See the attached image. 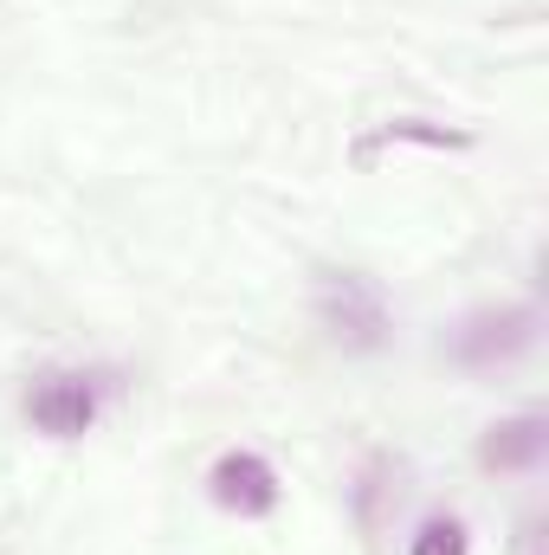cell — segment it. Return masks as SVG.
<instances>
[{"label": "cell", "mask_w": 549, "mask_h": 555, "mask_svg": "<svg viewBox=\"0 0 549 555\" xmlns=\"http://www.w3.org/2000/svg\"><path fill=\"white\" fill-rule=\"evenodd\" d=\"M111 388H117V375H104V369H46L26 388V420L46 439H85L104 420Z\"/></svg>", "instance_id": "7a4b0ae2"}, {"label": "cell", "mask_w": 549, "mask_h": 555, "mask_svg": "<svg viewBox=\"0 0 549 555\" xmlns=\"http://www.w3.org/2000/svg\"><path fill=\"white\" fill-rule=\"evenodd\" d=\"M465 524L459 517H426L420 530L408 537V555H465Z\"/></svg>", "instance_id": "8992f818"}, {"label": "cell", "mask_w": 549, "mask_h": 555, "mask_svg": "<svg viewBox=\"0 0 549 555\" xmlns=\"http://www.w3.org/2000/svg\"><path fill=\"white\" fill-rule=\"evenodd\" d=\"M544 452H549V420L537 414V408L498 420V426L485 433V446H478V459H485L491 472H537Z\"/></svg>", "instance_id": "5b68a950"}, {"label": "cell", "mask_w": 549, "mask_h": 555, "mask_svg": "<svg viewBox=\"0 0 549 555\" xmlns=\"http://www.w3.org/2000/svg\"><path fill=\"white\" fill-rule=\"evenodd\" d=\"M207 491H214V504L233 511V517H272L278 511V472L259 459V452H246V446L214 459Z\"/></svg>", "instance_id": "277c9868"}, {"label": "cell", "mask_w": 549, "mask_h": 555, "mask_svg": "<svg viewBox=\"0 0 549 555\" xmlns=\"http://www.w3.org/2000/svg\"><path fill=\"white\" fill-rule=\"evenodd\" d=\"M317 317L343 349H382L388 343V297L362 272H336L317 284Z\"/></svg>", "instance_id": "3957f363"}, {"label": "cell", "mask_w": 549, "mask_h": 555, "mask_svg": "<svg viewBox=\"0 0 549 555\" xmlns=\"http://www.w3.org/2000/svg\"><path fill=\"white\" fill-rule=\"evenodd\" d=\"M537 330H544V310L537 304H485V310H465L452 330H446V356L472 375H491V369H511L518 356L537 349Z\"/></svg>", "instance_id": "6da1fadb"}]
</instances>
